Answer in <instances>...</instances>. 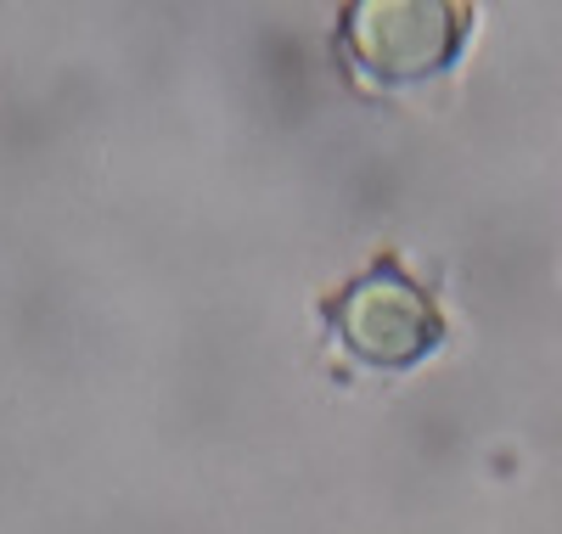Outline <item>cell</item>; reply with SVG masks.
Instances as JSON below:
<instances>
[{
    "label": "cell",
    "instance_id": "1",
    "mask_svg": "<svg viewBox=\"0 0 562 534\" xmlns=\"http://www.w3.org/2000/svg\"><path fill=\"white\" fill-rule=\"evenodd\" d=\"M326 321H333L338 344L355 360L383 366V371L416 366L422 355H434L445 344L439 304L422 293L394 259H378L366 276H355L344 293L326 299Z\"/></svg>",
    "mask_w": 562,
    "mask_h": 534
},
{
    "label": "cell",
    "instance_id": "2",
    "mask_svg": "<svg viewBox=\"0 0 562 534\" xmlns=\"http://www.w3.org/2000/svg\"><path fill=\"white\" fill-rule=\"evenodd\" d=\"M473 12L456 0H360L344 12V45L366 79L416 85L456 63Z\"/></svg>",
    "mask_w": 562,
    "mask_h": 534
}]
</instances>
